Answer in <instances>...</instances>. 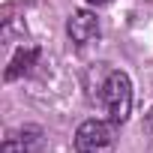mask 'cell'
Masks as SVG:
<instances>
[{
    "label": "cell",
    "instance_id": "obj_7",
    "mask_svg": "<svg viewBox=\"0 0 153 153\" xmlns=\"http://www.w3.org/2000/svg\"><path fill=\"white\" fill-rule=\"evenodd\" d=\"M87 3H93V6H105V3H111V0H87Z\"/></svg>",
    "mask_w": 153,
    "mask_h": 153
},
{
    "label": "cell",
    "instance_id": "obj_4",
    "mask_svg": "<svg viewBox=\"0 0 153 153\" xmlns=\"http://www.w3.org/2000/svg\"><path fill=\"white\" fill-rule=\"evenodd\" d=\"M42 132L36 126H24V129H15L9 132L6 144H3V153H33V147L39 144Z\"/></svg>",
    "mask_w": 153,
    "mask_h": 153
},
{
    "label": "cell",
    "instance_id": "obj_3",
    "mask_svg": "<svg viewBox=\"0 0 153 153\" xmlns=\"http://www.w3.org/2000/svg\"><path fill=\"white\" fill-rule=\"evenodd\" d=\"M66 33L75 45H87L99 36V18L90 12V9H75L66 21Z\"/></svg>",
    "mask_w": 153,
    "mask_h": 153
},
{
    "label": "cell",
    "instance_id": "obj_1",
    "mask_svg": "<svg viewBox=\"0 0 153 153\" xmlns=\"http://www.w3.org/2000/svg\"><path fill=\"white\" fill-rule=\"evenodd\" d=\"M99 102L108 114V120L114 126L126 123L129 120V111H132V81L123 69H111L105 75V81L99 87Z\"/></svg>",
    "mask_w": 153,
    "mask_h": 153
},
{
    "label": "cell",
    "instance_id": "obj_2",
    "mask_svg": "<svg viewBox=\"0 0 153 153\" xmlns=\"http://www.w3.org/2000/svg\"><path fill=\"white\" fill-rule=\"evenodd\" d=\"M114 123L111 120H84L75 129V153H114Z\"/></svg>",
    "mask_w": 153,
    "mask_h": 153
},
{
    "label": "cell",
    "instance_id": "obj_5",
    "mask_svg": "<svg viewBox=\"0 0 153 153\" xmlns=\"http://www.w3.org/2000/svg\"><path fill=\"white\" fill-rule=\"evenodd\" d=\"M36 57H39V48H36V45H24V48H18V54L12 57V63H9V69H6V78L12 81V78H18L21 72H27V69L36 63Z\"/></svg>",
    "mask_w": 153,
    "mask_h": 153
},
{
    "label": "cell",
    "instance_id": "obj_6",
    "mask_svg": "<svg viewBox=\"0 0 153 153\" xmlns=\"http://www.w3.org/2000/svg\"><path fill=\"white\" fill-rule=\"evenodd\" d=\"M144 129H147V135H150V138H153V111H150V114H147V120H144Z\"/></svg>",
    "mask_w": 153,
    "mask_h": 153
}]
</instances>
